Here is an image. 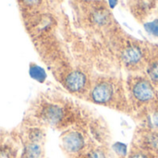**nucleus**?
Wrapping results in <instances>:
<instances>
[{
  "label": "nucleus",
  "mask_w": 158,
  "mask_h": 158,
  "mask_svg": "<svg viewBox=\"0 0 158 158\" xmlns=\"http://www.w3.org/2000/svg\"><path fill=\"white\" fill-rule=\"evenodd\" d=\"M114 88L113 85L107 81L97 83L91 92V99L97 105L107 104L113 97Z\"/></svg>",
  "instance_id": "nucleus-1"
},
{
  "label": "nucleus",
  "mask_w": 158,
  "mask_h": 158,
  "mask_svg": "<svg viewBox=\"0 0 158 158\" xmlns=\"http://www.w3.org/2000/svg\"><path fill=\"white\" fill-rule=\"evenodd\" d=\"M132 95L139 102L146 103L154 99L155 89L150 81L142 79V80L137 81L133 84Z\"/></svg>",
  "instance_id": "nucleus-2"
},
{
  "label": "nucleus",
  "mask_w": 158,
  "mask_h": 158,
  "mask_svg": "<svg viewBox=\"0 0 158 158\" xmlns=\"http://www.w3.org/2000/svg\"><path fill=\"white\" fill-rule=\"evenodd\" d=\"M87 83L86 75L79 70H75L70 72L65 80V85L67 89L71 93H79L81 92Z\"/></svg>",
  "instance_id": "nucleus-3"
},
{
  "label": "nucleus",
  "mask_w": 158,
  "mask_h": 158,
  "mask_svg": "<svg viewBox=\"0 0 158 158\" xmlns=\"http://www.w3.org/2000/svg\"><path fill=\"white\" fill-rule=\"evenodd\" d=\"M63 146L69 153H78L84 147V139L82 135L77 131L67 133L62 140Z\"/></svg>",
  "instance_id": "nucleus-4"
},
{
  "label": "nucleus",
  "mask_w": 158,
  "mask_h": 158,
  "mask_svg": "<svg viewBox=\"0 0 158 158\" xmlns=\"http://www.w3.org/2000/svg\"><path fill=\"white\" fill-rule=\"evenodd\" d=\"M42 118L50 124H57L64 118V110L56 105H46L42 110Z\"/></svg>",
  "instance_id": "nucleus-5"
},
{
  "label": "nucleus",
  "mask_w": 158,
  "mask_h": 158,
  "mask_svg": "<svg viewBox=\"0 0 158 158\" xmlns=\"http://www.w3.org/2000/svg\"><path fill=\"white\" fill-rule=\"evenodd\" d=\"M143 57L142 50L138 46H130L122 53V59L127 65H136Z\"/></svg>",
  "instance_id": "nucleus-6"
},
{
  "label": "nucleus",
  "mask_w": 158,
  "mask_h": 158,
  "mask_svg": "<svg viewBox=\"0 0 158 158\" xmlns=\"http://www.w3.org/2000/svg\"><path fill=\"white\" fill-rule=\"evenodd\" d=\"M92 19L97 25H105L109 19V13L105 8H98L93 12Z\"/></svg>",
  "instance_id": "nucleus-7"
},
{
  "label": "nucleus",
  "mask_w": 158,
  "mask_h": 158,
  "mask_svg": "<svg viewBox=\"0 0 158 158\" xmlns=\"http://www.w3.org/2000/svg\"><path fill=\"white\" fill-rule=\"evenodd\" d=\"M42 156V148L39 143H31L28 144L24 151L25 158H40Z\"/></svg>",
  "instance_id": "nucleus-8"
},
{
  "label": "nucleus",
  "mask_w": 158,
  "mask_h": 158,
  "mask_svg": "<svg viewBox=\"0 0 158 158\" xmlns=\"http://www.w3.org/2000/svg\"><path fill=\"white\" fill-rule=\"evenodd\" d=\"M147 74L153 82L158 83V62H155L149 66L147 69Z\"/></svg>",
  "instance_id": "nucleus-9"
},
{
  "label": "nucleus",
  "mask_w": 158,
  "mask_h": 158,
  "mask_svg": "<svg viewBox=\"0 0 158 158\" xmlns=\"http://www.w3.org/2000/svg\"><path fill=\"white\" fill-rule=\"evenodd\" d=\"M144 29L148 33H150L156 37H158V19H155L153 21L145 23Z\"/></svg>",
  "instance_id": "nucleus-10"
},
{
  "label": "nucleus",
  "mask_w": 158,
  "mask_h": 158,
  "mask_svg": "<svg viewBox=\"0 0 158 158\" xmlns=\"http://www.w3.org/2000/svg\"><path fill=\"white\" fill-rule=\"evenodd\" d=\"M113 150L116 152L117 155L120 156H126L127 153H128V147L125 143H116L113 145Z\"/></svg>",
  "instance_id": "nucleus-11"
},
{
  "label": "nucleus",
  "mask_w": 158,
  "mask_h": 158,
  "mask_svg": "<svg viewBox=\"0 0 158 158\" xmlns=\"http://www.w3.org/2000/svg\"><path fill=\"white\" fill-rule=\"evenodd\" d=\"M31 74L35 80H38V81H41L42 79L44 78V71L42 69H40L39 67H35V68L31 69Z\"/></svg>",
  "instance_id": "nucleus-12"
},
{
  "label": "nucleus",
  "mask_w": 158,
  "mask_h": 158,
  "mask_svg": "<svg viewBox=\"0 0 158 158\" xmlns=\"http://www.w3.org/2000/svg\"><path fill=\"white\" fill-rule=\"evenodd\" d=\"M147 143L148 145L153 149H158V135L152 134L148 136L147 138Z\"/></svg>",
  "instance_id": "nucleus-13"
},
{
  "label": "nucleus",
  "mask_w": 158,
  "mask_h": 158,
  "mask_svg": "<svg viewBox=\"0 0 158 158\" xmlns=\"http://www.w3.org/2000/svg\"><path fill=\"white\" fill-rule=\"evenodd\" d=\"M30 136H31V140L32 143H39L40 140H41L42 137H43V134H42V132L40 131V130H37V129H36V130H33V131L31 132Z\"/></svg>",
  "instance_id": "nucleus-14"
},
{
  "label": "nucleus",
  "mask_w": 158,
  "mask_h": 158,
  "mask_svg": "<svg viewBox=\"0 0 158 158\" xmlns=\"http://www.w3.org/2000/svg\"><path fill=\"white\" fill-rule=\"evenodd\" d=\"M149 124L152 128L158 129V111L152 114V116L149 118Z\"/></svg>",
  "instance_id": "nucleus-15"
},
{
  "label": "nucleus",
  "mask_w": 158,
  "mask_h": 158,
  "mask_svg": "<svg viewBox=\"0 0 158 158\" xmlns=\"http://www.w3.org/2000/svg\"><path fill=\"white\" fill-rule=\"evenodd\" d=\"M87 158H106L105 154L102 152V151H99V150H96V151H94L92 152Z\"/></svg>",
  "instance_id": "nucleus-16"
},
{
  "label": "nucleus",
  "mask_w": 158,
  "mask_h": 158,
  "mask_svg": "<svg viewBox=\"0 0 158 158\" xmlns=\"http://www.w3.org/2000/svg\"><path fill=\"white\" fill-rule=\"evenodd\" d=\"M21 1L27 6H36L39 3H41L42 0H21Z\"/></svg>",
  "instance_id": "nucleus-17"
},
{
  "label": "nucleus",
  "mask_w": 158,
  "mask_h": 158,
  "mask_svg": "<svg viewBox=\"0 0 158 158\" xmlns=\"http://www.w3.org/2000/svg\"><path fill=\"white\" fill-rule=\"evenodd\" d=\"M130 158H148V157H147L145 155L139 153V154H134V155H132V156H131Z\"/></svg>",
  "instance_id": "nucleus-18"
},
{
  "label": "nucleus",
  "mask_w": 158,
  "mask_h": 158,
  "mask_svg": "<svg viewBox=\"0 0 158 158\" xmlns=\"http://www.w3.org/2000/svg\"><path fill=\"white\" fill-rule=\"evenodd\" d=\"M108 4L111 8H114L118 4V0H108Z\"/></svg>",
  "instance_id": "nucleus-19"
},
{
  "label": "nucleus",
  "mask_w": 158,
  "mask_h": 158,
  "mask_svg": "<svg viewBox=\"0 0 158 158\" xmlns=\"http://www.w3.org/2000/svg\"><path fill=\"white\" fill-rule=\"evenodd\" d=\"M83 1H87V2H90V1H94V0H83Z\"/></svg>",
  "instance_id": "nucleus-20"
}]
</instances>
